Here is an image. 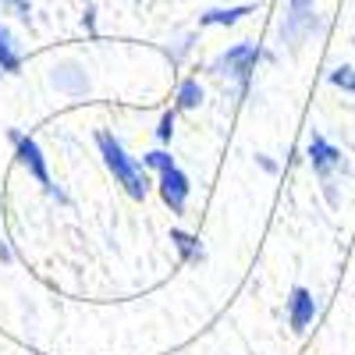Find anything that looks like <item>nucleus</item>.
Returning <instances> with one entry per match:
<instances>
[{
  "label": "nucleus",
  "instance_id": "f257e3e1",
  "mask_svg": "<svg viewBox=\"0 0 355 355\" xmlns=\"http://www.w3.org/2000/svg\"><path fill=\"white\" fill-rule=\"evenodd\" d=\"M96 146H100V157H103L107 171L114 174V182L121 185L132 199H146V192H150V182H146V164L132 160L125 153V146L117 142L110 132H100L96 135Z\"/></svg>",
  "mask_w": 355,
  "mask_h": 355
},
{
  "label": "nucleus",
  "instance_id": "f03ea898",
  "mask_svg": "<svg viewBox=\"0 0 355 355\" xmlns=\"http://www.w3.org/2000/svg\"><path fill=\"white\" fill-rule=\"evenodd\" d=\"M288 15L281 21V43L288 50H299L309 36L320 33V15H316V0H284Z\"/></svg>",
  "mask_w": 355,
  "mask_h": 355
},
{
  "label": "nucleus",
  "instance_id": "7ed1b4c3",
  "mask_svg": "<svg viewBox=\"0 0 355 355\" xmlns=\"http://www.w3.org/2000/svg\"><path fill=\"white\" fill-rule=\"evenodd\" d=\"M259 57H263V53H259L256 43H234L231 50H224L217 61H214V71L234 78V82H239V89L245 93L249 78H252V71H256V64H259Z\"/></svg>",
  "mask_w": 355,
  "mask_h": 355
},
{
  "label": "nucleus",
  "instance_id": "20e7f679",
  "mask_svg": "<svg viewBox=\"0 0 355 355\" xmlns=\"http://www.w3.org/2000/svg\"><path fill=\"white\" fill-rule=\"evenodd\" d=\"M15 139V157H18V164L36 178V182L50 192V196H57V199H64V192L53 185V178H50V171H46V157H43V150L36 146V139H28V135H11Z\"/></svg>",
  "mask_w": 355,
  "mask_h": 355
},
{
  "label": "nucleus",
  "instance_id": "39448f33",
  "mask_svg": "<svg viewBox=\"0 0 355 355\" xmlns=\"http://www.w3.org/2000/svg\"><path fill=\"white\" fill-rule=\"evenodd\" d=\"M306 157H309V167H313V174L320 178V182H331V174L345 164V153L338 150L331 139H323V135H313L309 139Z\"/></svg>",
  "mask_w": 355,
  "mask_h": 355
},
{
  "label": "nucleus",
  "instance_id": "423d86ee",
  "mask_svg": "<svg viewBox=\"0 0 355 355\" xmlns=\"http://www.w3.org/2000/svg\"><path fill=\"white\" fill-rule=\"evenodd\" d=\"M316 313H320L316 295L309 288H291V295H288V323H291V331H299V334L309 331Z\"/></svg>",
  "mask_w": 355,
  "mask_h": 355
},
{
  "label": "nucleus",
  "instance_id": "0eeeda50",
  "mask_svg": "<svg viewBox=\"0 0 355 355\" xmlns=\"http://www.w3.org/2000/svg\"><path fill=\"white\" fill-rule=\"evenodd\" d=\"M160 196H164V202L171 206V214H185V202H189V178L178 171V167L160 171Z\"/></svg>",
  "mask_w": 355,
  "mask_h": 355
},
{
  "label": "nucleus",
  "instance_id": "6e6552de",
  "mask_svg": "<svg viewBox=\"0 0 355 355\" xmlns=\"http://www.w3.org/2000/svg\"><path fill=\"white\" fill-rule=\"evenodd\" d=\"M0 71H11V75L21 71V53H18V46H15L4 21H0Z\"/></svg>",
  "mask_w": 355,
  "mask_h": 355
},
{
  "label": "nucleus",
  "instance_id": "1a4fd4ad",
  "mask_svg": "<svg viewBox=\"0 0 355 355\" xmlns=\"http://www.w3.org/2000/svg\"><path fill=\"white\" fill-rule=\"evenodd\" d=\"M245 15H252V4H239V8H217V11H206L199 21H202V25H234V21H242Z\"/></svg>",
  "mask_w": 355,
  "mask_h": 355
},
{
  "label": "nucleus",
  "instance_id": "9d476101",
  "mask_svg": "<svg viewBox=\"0 0 355 355\" xmlns=\"http://www.w3.org/2000/svg\"><path fill=\"white\" fill-rule=\"evenodd\" d=\"M199 103H202V85H199V78H185L182 85H178V107L192 110V107H199Z\"/></svg>",
  "mask_w": 355,
  "mask_h": 355
},
{
  "label": "nucleus",
  "instance_id": "9b49d317",
  "mask_svg": "<svg viewBox=\"0 0 355 355\" xmlns=\"http://www.w3.org/2000/svg\"><path fill=\"white\" fill-rule=\"evenodd\" d=\"M327 82H331L334 89H341V93L355 96V68H352V64H341V68H334V71L327 75Z\"/></svg>",
  "mask_w": 355,
  "mask_h": 355
},
{
  "label": "nucleus",
  "instance_id": "f8f14e48",
  "mask_svg": "<svg viewBox=\"0 0 355 355\" xmlns=\"http://www.w3.org/2000/svg\"><path fill=\"white\" fill-rule=\"evenodd\" d=\"M53 82H57V85H64V89H71V93H82V89H85V75H82L75 64L61 68V71L53 75Z\"/></svg>",
  "mask_w": 355,
  "mask_h": 355
},
{
  "label": "nucleus",
  "instance_id": "ddd939ff",
  "mask_svg": "<svg viewBox=\"0 0 355 355\" xmlns=\"http://www.w3.org/2000/svg\"><path fill=\"white\" fill-rule=\"evenodd\" d=\"M171 242L178 245V252H182L185 259H199V256H202L199 242L192 239V234H185V231H171Z\"/></svg>",
  "mask_w": 355,
  "mask_h": 355
},
{
  "label": "nucleus",
  "instance_id": "4468645a",
  "mask_svg": "<svg viewBox=\"0 0 355 355\" xmlns=\"http://www.w3.org/2000/svg\"><path fill=\"white\" fill-rule=\"evenodd\" d=\"M142 164L146 167H157V171H167V167H174V157H167L164 150H153V153L142 157Z\"/></svg>",
  "mask_w": 355,
  "mask_h": 355
},
{
  "label": "nucleus",
  "instance_id": "2eb2a0df",
  "mask_svg": "<svg viewBox=\"0 0 355 355\" xmlns=\"http://www.w3.org/2000/svg\"><path fill=\"white\" fill-rule=\"evenodd\" d=\"M171 135H174V114L167 110V114L160 117V128H157V139H160V142H171Z\"/></svg>",
  "mask_w": 355,
  "mask_h": 355
},
{
  "label": "nucleus",
  "instance_id": "dca6fc26",
  "mask_svg": "<svg viewBox=\"0 0 355 355\" xmlns=\"http://www.w3.org/2000/svg\"><path fill=\"white\" fill-rule=\"evenodd\" d=\"M0 4H8V8L18 11L21 18H28V11H33V0H0Z\"/></svg>",
  "mask_w": 355,
  "mask_h": 355
}]
</instances>
